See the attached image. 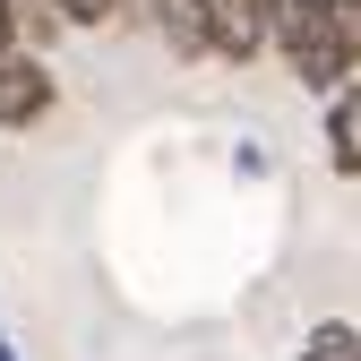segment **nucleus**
Masks as SVG:
<instances>
[{"label": "nucleus", "instance_id": "1", "mask_svg": "<svg viewBox=\"0 0 361 361\" xmlns=\"http://www.w3.org/2000/svg\"><path fill=\"white\" fill-rule=\"evenodd\" d=\"M276 61L301 95H336L361 78V0H284L276 18Z\"/></svg>", "mask_w": 361, "mask_h": 361}, {"label": "nucleus", "instance_id": "2", "mask_svg": "<svg viewBox=\"0 0 361 361\" xmlns=\"http://www.w3.org/2000/svg\"><path fill=\"white\" fill-rule=\"evenodd\" d=\"M61 112V69L35 52V43H18V52H0V138H26V129H43Z\"/></svg>", "mask_w": 361, "mask_h": 361}, {"label": "nucleus", "instance_id": "3", "mask_svg": "<svg viewBox=\"0 0 361 361\" xmlns=\"http://www.w3.org/2000/svg\"><path fill=\"white\" fill-rule=\"evenodd\" d=\"M276 18L284 0H207V26H215V61L224 69H250L276 52Z\"/></svg>", "mask_w": 361, "mask_h": 361}, {"label": "nucleus", "instance_id": "4", "mask_svg": "<svg viewBox=\"0 0 361 361\" xmlns=\"http://www.w3.org/2000/svg\"><path fill=\"white\" fill-rule=\"evenodd\" d=\"M138 18L172 61H215V26H207V0H138Z\"/></svg>", "mask_w": 361, "mask_h": 361}, {"label": "nucleus", "instance_id": "5", "mask_svg": "<svg viewBox=\"0 0 361 361\" xmlns=\"http://www.w3.org/2000/svg\"><path fill=\"white\" fill-rule=\"evenodd\" d=\"M319 155H327L336 180H361V78L319 104Z\"/></svg>", "mask_w": 361, "mask_h": 361}, {"label": "nucleus", "instance_id": "6", "mask_svg": "<svg viewBox=\"0 0 361 361\" xmlns=\"http://www.w3.org/2000/svg\"><path fill=\"white\" fill-rule=\"evenodd\" d=\"M293 361H361V327H353V319H319V327L301 336Z\"/></svg>", "mask_w": 361, "mask_h": 361}, {"label": "nucleus", "instance_id": "7", "mask_svg": "<svg viewBox=\"0 0 361 361\" xmlns=\"http://www.w3.org/2000/svg\"><path fill=\"white\" fill-rule=\"evenodd\" d=\"M61 9V26H78V35H104V26H121L138 0H52Z\"/></svg>", "mask_w": 361, "mask_h": 361}, {"label": "nucleus", "instance_id": "8", "mask_svg": "<svg viewBox=\"0 0 361 361\" xmlns=\"http://www.w3.org/2000/svg\"><path fill=\"white\" fill-rule=\"evenodd\" d=\"M0 361H18V336H9V327H0Z\"/></svg>", "mask_w": 361, "mask_h": 361}]
</instances>
